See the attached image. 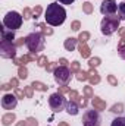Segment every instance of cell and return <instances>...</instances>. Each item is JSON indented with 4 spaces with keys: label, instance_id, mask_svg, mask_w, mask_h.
I'll return each mask as SVG.
<instances>
[{
    "label": "cell",
    "instance_id": "obj_38",
    "mask_svg": "<svg viewBox=\"0 0 125 126\" xmlns=\"http://www.w3.org/2000/svg\"><path fill=\"white\" fill-rule=\"evenodd\" d=\"M58 66H59V63H47L46 69H47V72H55L58 69Z\"/></svg>",
    "mask_w": 125,
    "mask_h": 126
},
{
    "label": "cell",
    "instance_id": "obj_6",
    "mask_svg": "<svg viewBox=\"0 0 125 126\" xmlns=\"http://www.w3.org/2000/svg\"><path fill=\"white\" fill-rule=\"evenodd\" d=\"M53 73H55V81L59 85H68V82L71 81V76H72V72L68 66H58V69Z\"/></svg>",
    "mask_w": 125,
    "mask_h": 126
},
{
    "label": "cell",
    "instance_id": "obj_47",
    "mask_svg": "<svg viewBox=\"0 0 125 126\" xmlns=\"http://www.w3.org/2000/svg\"><path fill=\"white\" fill-rule=\"evenodd\" d=\"M15 126H27V120H21V122H18Z\"/></svg>",
    "mask_w": 125,
    "mask_h": 126
},
{
    "label": "cell",
    "instance_id": "obj_8",
    "mask_svg": "<svg viewBox=\"0 0 125 126\" xmlns=\"http://www.w3.org/2000/svg\"><path fill=\"white\" fill-rule=\"evenodd\" d=\"M83 125L84 126H100V114L97 110H87L83 116Z\"/></svg>",
    "mask_w": 125,
    "mask_h": 126
},
{
    "label": "cell",
    "instance_id": "obj_1",
    "mask_svg": "<svg viewBox=\"0 0 125 126\" xmlns=\"http://www.w3.org/2000/svg\"><path fill=\"white\" fill-rule=\"evenodd\" d=\"M46 22L52 27L62 25L66 19V10L63 9L59 3H50L46 9Z\"/></svg>",
    "mask_w": 125,
    "mask_h": 126
},
{
    "label": "cell",
    "instance_id": "obj_37",
    "mask_svg": "<svg viewBox=\"0 0 125 126\" xmlns=\"http://www.w3.org/2000/svg\"><path fill=\"white\" fill-rule=\"evenodd\" d=\"M58 93H59V94H69V93H71V88H69V87H68V85H62V87H59V90H58Z\"/></svg>",
    "mask_w": 125,
    "mask_h": 126
},
{
    "label": "cell",
    "instance_id": "obj_12",
    "mask_svg": "<svg viewBox=\"0 0 125 126\" xmlns=\"http://www.w3.org/2000/svg\"><path fill=\"white\" fill-rule=\"evenodd\" d=\"M91 104H93V109L94 110H97V111H102V110L106 109V101H103V100L99 98V97H93Z\"/></svg>",
    "mask_w": 125,
    "mask_h": 126
},
{
    "label": "cell",
    "instance_id": "obj_7",
    "mask_svg": "<svg viewBox=\"0 0 125 126\" xmlns=\"http://www.w3.org/2000/svg\"><path fill=\"white\" fill-rule=\"evenodd\" d=\"M0 56L3 59H15V56H16V46L12 41L1 40V43H0Z\"/></svg>",
    "mask_w": 125,
    "mask_h": 126
},
{
    "label": "cell",
    "instance_id": "obj_48",
    "mask_svg": "<svg viewBox=\"0 0 125 126\" xmlns=\"http://www.w3.org/2000/svg\"><path fill=\"white\" fill-rule=\"evenodd\" d=\"M119 35H121V38H122V37H125V28H121V30H119Z\"/></svg>",
    "mask_w": 125,
    "mask_h": 126
},
{
    "label": "cell",
    "instance_id": "obj_25",
    "mask_svg": "<svg viewBox=\"0 0 125 126\" xmlns=\"http://www.w3.org/2000/svg\"><path fill=\"white\" fill-rule=\"evenodd\" d=\"M37 27H38V28H41V32H43L44 35H52V34H53V30H52V28H47V25H46V24H38Z\"/></svg>",
    "mask_w": 125,
    "mask_h": 126
},
{
    "label": "cell",
    "instance_id": "obj_23",
    "mask_svg": "<svg viewBox=\"0 0 125 126\" xmlns=\"http://www.w3.org/2000/svg\"><path fill=\"white\" fill-rule=\"evenodd\" d=\"M83 12L87 13V15H91V13H93V4H91L90 1H85V3L83 4Z\"/></svg>",
    "mask_w": 125,
    "mask_h": 126
},
{
    "label": "cell",
    "instance_id": "obj_22",
    "mask_svg": "<svg viewBox=\"0 0 125 126\" xmlns=\"http://www.w3.org/2000/svg\"><path fill=\"white\" fill-rule=\"evenodd\" d=\"M88 40H90V32L88 31L80 32V35H78V41H80V43H87Z\"/></svg>",
    "mask_w": 125,
    "mask_h": 126
},
{
    "label": "cell",
    "instance_id": "obj_49",
    "mask_svg": "<svg viewBox=\"0 0 125 126\" xmlns=\"http://www.w3.org/2000/svg\"><path fill=\"white\" fill-rule=\"evenodd\" d=\"M58 126H69V125H68L66 122H61V123H59V125H58Z\"/></svg>",
    "mask_w": 125,
    "mask_h": 126
},
{
    "label": "cell",
    "instance_id": "obj_13",
    "mask_svg": "<svg viewBox=\"0 0 125 126\" xmlns=\"http://www.w3.org/2000/svg\"><path fill=\"white\" fill-rule=\"evenodd\" d=\"M78 110H80V104L75 103V101H72V100H69V103H68V106H66V111H68V114L75 116V114H78Z\"/></svg>",
    "mask_w": 125,
    "mask_h": 126
},
{
    "label": "cell",
    "instance_id": "obj_44",
    "mask_svg": "<svg viewBox=\"0 0 125 126\" xmlns=\"http://www.w3.org/2000/svg\"><path fill=\"white\" fill-rule=\"evenodd\" d=\"M10 88H12L10 84H3V85H1V90H3V91H9Z\"/></svg>",
    "mask_w": 125,
    "mask_h": 126
},
{
    "label": "cell",
    "instance_id": "obj_36",
    "mask_svg": "<svg viewBox=\"0 0 125 126\" xmlns=\"http://www.w3.org/2000/svg\"><path fill=\"white\" fill-rule=\"evenodd\" d=\"M107 82H109L112 87H118V79H116L113 75H107Z\"/></svg>",
    "mask_w": 125,
    "mask_h": 126
},
{
    "label": "cell",
    "instance_id": "obj_21",
    "mask_svg": "<svg viewBox=\"0 0 125 126\" xmlns=\"http://www.w3.org/2000/svg\"><path fill=\"white\" fill-rule=\"evenodd\" d=\"M18 78L19 79H27L28 78V69L25 66H19V69H18Z\"/></svg>",
    "mask_w": 125,
    "mask_h": 126
},
{
    "label": "cell",
    "instance_id": "obj_24",
    "mask_svg": "<svg viewBox=\"0 0 125 126\" xmlns=\"http://www.w3.org/2000/svg\"><path fill=\"white\" fill-rule=\"evenodd\" d=\"M118 16L121 21H125V1L118 6Z\"/></svg>",
    "mask_w": 125,
    "mask_h": 126
},
{
    "label": "cell",
    "instance_id": "obj_20",
    "mask_svg": "<svg viewBox=\"0 0 125 126\" xmlns=\"http://www.w3.org/2000/svg\"><path fill=\"white\" fill-rule=\"evenodd\" d=\"M118 53L121 56V59L125 60V37H122L119 40V44H118Z\"/></svg>",
    "mask_w": 125,
    "mask_h": 126
},
{
    "label": "cell",
    "instance_id": "obj_29",
    "mask_svg": "<svg viewBox=\"0 0 125 126\" xmlns=\"http://www.w3.org/2000/svg\"><path fill=\"white\" fill-rule=\"evenodd\" d=\"M80 70H81V66H80V62L74 60V62L71 63V72H72V73H78Z\"/></svg>",
    "mask_w": 125,
    "mask_h": 126
},
{
    "label": "cell",
    "instance_id": "obj_35",
    "mask_svg": "<svg viewBox=\"0 0 125 126\" xmlns=\"http://www.w3.org/2000/svg\"><path fill=\"white\" fill-rule=\"evenodd\" d=\"M15 95H16L18 98H21V100H24V97H27L25 90H21V88H15Z\"/></svg>",
    "mask_w": 125,
    "mask_h": 126
},
{
    "label": "cell",
    "instance_id": "obj_14",
    "mask_svg": "<svg viewBox=\"0 0 125 126\" xmlns=\"http://www.w3.org/2000/svg\"><path fill=\"white\" fill-rule=\"evenodd\" d=\"M88 81H90L91 85H97L100 82V76H99V73L94 67H90V70H88Z\"/></svg>",
    "mask_w": 125,
    "mask_h": 126
},
{
    "label": "cell",
    "instance_id": "obj_18",
    "mask_svg": "<svg viewBox=\"0 0 125 126\" xmlns=\"http://www.w3.org/2000/svg\"><path fill=\"white\" fill-rule=\"evenodd\" d=\"M15 120H16L15 113H6V114H3V117H1V123H3V126L12 125Z\"/></svg>",
    "mask_w": 125,
    "mask_h": 126
},
{
    "label": "cell",
    "instance_id": "obj_17",
    "mask_svg": "<svg viewBox=\"0 0 125 126\" xmlns=\"http://www.w3.org/2000/svg\"><path fill=\"white\" fill-rule=\"evenodd\" d=\"M1 40H4V41H13L15 40V31L6 30V28L1 27Z\"/></svg>",
    "mask_w": 125,
    "mask_h": 126
},
{
    "label": "cell",
    "instance_id": "obj_4",
    "mask_svg": "<svg viewBox=\"0 0 125 126\" xmlns=\"http://www.w3.org/2000/svg\"><path fill=\"white\" fill-rule=\"evenodd\" d=\"M22 19H24L22 15H19L18 12L12 10V12H7L6 16L3 18V25H4L6 28H9V30L15 31V30H19V28H21Z\"/></svg>",
    "mask_w": 125,
    "mask_h": 126
},
{
    "label": "cell",
    "instance_id": "obj_2",
    "mask_svg": "<svg viewBox=\"0 0 125 126\" xmlns=\"http://www.w3.org/2000/svg\"><path fill=\"white\" fill-rule=\"evenodd\" d=\"M27 38V43L25 46L28 47L30 53L37 54L38 51H43L44 50V46H46V40H44V34L43 32H31Z\"/></svg>",
    "mask_w": 125,
    "mask_h": 126
},
{
    "label": "cell",
    "instance_id": "obj_28",
    "mask_svg": "<svg viewBox=\"0 0 125 126\" xmlns=\"http://www.w3.org/2000/svg\"><path fill=\"white\" fill-rule=\"evenodd\" d=\"M47 56H38V59H37V64L40 66V67H46L47 66Z\"/></svg>",
    "mask_w": 125,
    "mask_h": 126
},
{
    "label": "cell",
    "instance_id": "obj_27",
    "mask_svg": "<svg viewBox=\"0 0 125 126\" xmlns=\"http://www.w3.org/2000/svg\"><path fill=\"white\" fill-rule=\"evenodd\" d=\"M110 111H112V113H122V111H124V104H122V103H118V104L112 106Z\"/></svg>",
    "mask_w": 125,
    "mask_h": 126
},
{
    "label": "cell",
    "instance_id": "obj_40",
    "mask_svg": "<svg viewBox=\"0 0 125 126\" xmlns=\"http://www.w3.org/2000/svg\"><path fill=\"white\" fill-rule=\"evenodd\" d=\"M71 28H72L74 31H80V28H81V22H80V21H74V22L71 24Z\"/></svg>",
    "mask_w": 125,
    "mask_h": 126
},
{
    "label": "cell",
    "instance_id": "obj_39",
    "mask_svg": "<svg viewBox=\"0 0 125 126\" xmlns=\"http://www.w3.org/2000/svg\"><path fill=\"white\" fill-rule=\"evenodd\" d=\"M27 126H38V122L35 117H28L27 119Z\"/></svg>",
    "mask_w": 125,
    "mask_h": 126
},
{
    "label": "cell",
    "instance_id": "obj_16",
    "mask_svg": "<svg viewBox=\"0 0 125 126\" xmlns=\"http://www.w3.org/2000/svg\"><path fill=\"white\" fill-rule=\"evenodd\" d=\"M78 50H80V54H81L84 59H88V57H90V53H91V50H90V47L87 46V43H80V46H78Z\"/></svg>",
    "mask_w": 125,
    "mask_h": 126
},
{
    "label": "cell",
    "instance_id": "obj_3",
    "mask_svg": "<svg viewBox=\"0 0 125 126\" xmlns=\"http://www.w3.org/2000/svg\"><path fill=\"white\" fill-rule=\"evenodd\" d=\"M119 16H115V15H110V16H104L102 19V24H100V30L102 34L104 35H112L113 32L119 31Z\"/></svg>",
    "mask_w": 125,
    "mask_h": 126
},
{
    "label": "cell",
    "instance_id": "obj_5",
    "mask_svg": "<svg viewBox=\"0 0 125 126\" xmlns=\"http://www.w3.org/2000/svg\"><path fill=\"white\" fill-rule=\"evenodd\" d=\"M49 106H50V109H52L55 113H59V111H62V110L66 109L68 101H66V98L63 97V94L55 93V94H52L49 97Z\"/></svg>",
    "mask_w": 125,
    "mask_h": 126
},
{
    "label": "cell",
    "instance_id": "obj_26",
    "mask_svg": "<svg viewBox=\"0 0 125 126\" xmlns=\"http://www.w3.org/2000/svg\"><path fill=\"white\" fill-rule=\"evenodd\" d=\"M41 12H43V7H41L40 4H37V6L32 9V18H34V19H38V16L41 15Z\"/></svg>",
    "mask_w": 125,
    "mask_h": 126
},
{
    "label": "cell",
    "instance_id": "obj_43",
    "mask_svg": "<svg viewBox=\"0 0 125 126\" xmlns=\"http://www.w3.org/2000/svg\"><path fill=\"white\" fill-rule=\"evenodd\" d=\"M18 84H19V79H18V78H12V79H10V85H12L13 88H18Z\"/></svg>",
    "mask_w": 125,
    "mask_h": 126
},
{
    "label": "cell",
    "instance_id": "obj_10",
    "mask_svg": "<svg viewBox=\"0 0 125 126\" xmlns=\"http://www.w3.org/2000/svg\"><path fill=\"white\" fill-rule=\"evenodd\" d=\"M18 97L13 94H4L1 97V107L4 109V110H13L15 107H16V104H18Z\"/></svg>",
    "mask_w": 125,
    "mask_h": 126
},
{
    "label": "cell",
    "instance_id": "obj_31",
    "mask_svg": "<svg viewBox=\"0 0 125 126\" xmlns=\"http://www.w3.org/2000/svg\"><path fill=\"white\" fill-rule=\"evenodd\" d=\"M100 63H102L100 57H91V59L88 60V64H90V67H94V69H96V67H97Z\"/></svg>",
    "mask_w": 125,
    "mask_h": 126
},
{
    "label": "cell",
    "instance_id": "obj_30",
    "mask_svg": "<svg viewBox=\"0 0 125 126\" xmlns=\"http://www.w3.org/2000/svg\"><path fill=\"white\" fill-rule=\"evenodd\" d=\"M78 81H87L88 79V72H84V70H80L78 73H77V76H75Z\"/></svg>",
    "mask_w": 125,
    "mask_h": 126
},
{
    "label": "cell",
    "instance_id": "obj_32",
    "mask_svg": "<svg viewBox=\"0 0 125 126\" xmlns=\"http://www.w3.org/2000/svg\"><path fill=\"white\" fill-rule=\"evenodd\" d=\"M110 126H125V117H116V119H113V122H112Z\"/></svg>",
    "mask_w": 125,
    "mask_h": 126
},
{
    "label": "cell",
    "instance_id": "obj_34",
    "mask_svg": "<svg viewBox=\"0 0 125 126\" xmlns=\"http://www.w3.org/2000/svg\"><path fill=\"white\" fill-rule=\"evenodd\" d=\"M84 95H85V98H93L94 97L93 88L91 87H84Z\"/></svg>",
    "mask_w": 125,
    "mask_h": 126
},
{
    "label": "cell",
    "instance_id": "obj_19",
    "mask_svg": "<svg viewBox=\"0 0 125 126\" xmlns=\"http://www.w3.org/2000/svg\"><path fill=\"white\" fill-rule=\"evenodd\" d=\"M32 88L35 90V91H41V93H46L47 90H49V87L46 85V84H43V82H40V81H34L31 84Z\"/></svg>",
    "mask_w": 125,
    "mask_h": 126
},
{
    "label": "cell",
    "instance_id": "obj_46",
    "mask_svg": "<svg viewBox=\"0 0 125 126\" xmlns=\"http://www.w3.org/2000/svg\"><path fill=\"white\" fill-rule=\"evenodd\" d=\"M59 3H62V4H72L74 0H59Z\"/></svg>",
    "mask_w": 125,
    "mask_h": 126
},
{
    "label": "cell",
    "instance_id": "obj_41",
    "mask_svg": "<svg viewBox=\"0 0 125 126\" xmlns=\"http://www.w3.org/2000/svg\"><path fill=\"white\" fill-rule=\"evenodd\" d=\"M25 43H27V38L21 37V38H18V40L15 41V46H16V47H21V46H24Z\"/></svg>",
    "mask_w": 125,
    "mask_h": 126
},
{
    "label": "cell",
    "instance_id": "obj_45",
    "mask_svg": "<svg viewBox=\"0 0 125 126\" xmlns=\"http://www.w3.org/2000/svg\"><path fill=\"white\" fill-rule=\"evenodd\" d=\"M59 64H61V66H66V64H69V62L62 57V59H59Z\"/></svg>",
    "mask_w": 125,
    "mask_h": 126
},
{
    "label": "cell",
    "instance_id": "obj_9",
    "mask_svg": "<svg viewBox=\"0 0 125 126\" xmlns=\"http://www.w3.org/2000/svg\"><path fill=\"white\" fill-rule=\"evenodd\" d=\"M116 10H118V4H116L115 0H104V1L100 4V12H102L104 16L115 15Z\"/></svg>",
    "mask_w": 125,
    "mask_h": 126
},
{
    "label": "cell",
    "instance_id": "obj_33",
    "mask_svg": "<svg viewBox=\"0 0 125 126\" xmlns=\"http://www.w3.org/2000/svg\"><path fill=\"white\" fill-rule=\"evenodd\" d=\"M22 16H24L25 21L30 19V18H32V10L30 9V7H24V10H22Z\"/></svg>",
    "mask_w": 125,
    "mask_h": 126
},
{
    "label": "cell",
    "instance_id": "obj_15",
    "mask_svg": "<svg viewBox=\"0 0 125 126\" xmlns=\"http://www.w3.org/2000/svg\"><path fill=\"white\" fill-rule=\"evenodd\" d=\"M77 38H74V37H71V38H66L65 40V43H63V47L68 50V51H74L75 50V47H77Z\"/></svg>",
    "mask_w": 125,
    "mask_h": 126
},
{
    "label": "cell",
    "instance_id": "obj_11",
    "mask_svg": "<svg viewBox=\"0 0 125 126\" xmlns=\"http://www.w3.org/2000/svg\"><path fill=\"white\" fill-rule=\"evenodd\" d=\"M35 59H38L37 57V54H34V53H30V54H24V56H21L19 59H12L13 60V63L15 64H18V66H25L27 63H30V62H34Z\"/></svg>",
    "mask_w": 125,
    "mask_h": 126
},
{
    "label": "cell",
    "instance_id": "obj_42",
    "mask_svg": "<svg viewBox=\"0 0 125 126\" xmlns=\"http://www.w3.org/2000/svg\"><path fill=\"white\" fill-rule=\"evenodd\" d=\"M32 85H30V87H25V94H27V97L28 98H32Z\"/></svg>",
    "mask_w": 125,
    "mask_h": 126
}]
</instances>
